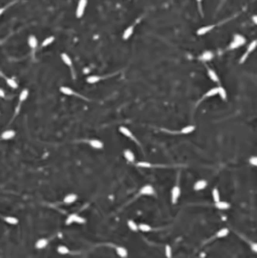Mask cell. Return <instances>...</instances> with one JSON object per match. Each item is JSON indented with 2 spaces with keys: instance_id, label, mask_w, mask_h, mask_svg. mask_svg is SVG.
<instances>
[{
  "instance_id": "1",
  "label": "cell",
  "mask_w": 257,
  "mask_h": 258,
  "mask_svg": "<svg viewBox=\"0 0 257 258\" xmlns=\"http://www.w3.org/2000/svg\"><path fill=\"white\" fill-rule=\"evenodd\" d=\"M246 42V38H244L243 35H241V34H235L234 38H233V41H231V44H230L229 46V50H236L238 49V47H242L243 44H244Z\"/></svg>"
},
{
  "instance_id": "2",
  "label": "cell",
  "mask_w": 257,
  "mask_h": 258,
  "mask_svg": "<svg viewBox=\"0 0 257 258\" xmlns=\"http://www.w3.org/2000/svg\"><path fill=\"white\" fill-rule=\"evenodd\" d=\"M87 4H88V0H79L78 5H77V9H76L77 18H81L84 15Z\"/></svg>"
},
{
  "instance_id": "3",
  "label": "cell",
  "mask_w": 257,
  "mask_h": 258,
  "mask_svg": "<svg viewBox=\"0 0 257 258\" xmlns=\"http://www.w3.org/2000/svg\"><path fill=\"white\" fill-rule=\"evenodd\" d=\"M256 46H257V41H256V39H255V41H253L251 42V44L248 46L247 50H246V52H245V54L242 55V57H241V58H240V64L245 63V61L248 58L249 55H250L251 52H252L253 50L256 49Z\"/></svg>"
},
{
  "instance_id": "4",
  "label": "cell",
  "mask_w": 257,
  "mask_h": 258,
  "mask_svg": "<svg viewBox=\"0 0 257 258\" xmlns=\"http://www.w3.org/2000/svg\"><path fill=\"white\" fill-rule=\"evenodd\" d=\"M139 195H141V196H154L155 195L154 188L150 185H145L139 190Z\"/></svg>"
},
{
  "instance_id": "5",
  "label": "cell",
  "mask_w": 257,
  "mask_h": 258,
  "mask_svg": "<svg viewBox=\"0 0 257 258\" xmlns=\"http://www.w3.org/2000/svg\"><path fill=\"white\" fill-rule=\"evenodd\" d=\"M171 203L176 204L177 201H179V197H181V188H179V185H176L174 187L171 189Z\"/></svg>"
},
{
  "instance_id": "6",
  "label": "cell",
  "mask_w": 257,
  "mask_h": 258,
  "mask_svg": "<svg viewBox=\"0 0 257 258\" xmlns=\"http://www.w3.org/2000/svg\"><path fill=\"white\" fill-rule=\"evenodd\" d=\"M119 131H120L121 133L124 135V136L130 138V139H132L133 141H135V143L139 144V142H138V140L136 139V137H135L134 135H133V133L131 132V130H129L128 128H127V127H125V126H120V127H119Z\"/></svg>"
},
{
  "instance_id": "7",
  "label": "cell",
  "mask_w": 257,
  "mask_h": 258,
  "mask_svg": "<svg viewBox=\"0 0 257 258\" xmlns=\"http://www.w3.org/2000/svg\"><path fill=\"white\" fill-rule=\"evenodd\" d=\"M15 135H16V132H15L14 130L8 129L2 132L1 135H0V138H1L2 140H10V139H12V138H14Z\"/></svg>"
},
{
  "instance_id": "8",
  "label": "cell",
  "mask_w": 257,
  "mask_h": 258,
  "mask_svg": "<svg viewBox=\"0 0 257 258\" xmlns=\"http://www.w3.org/2000/svg\"><path fill=\"white\" fill-rule=\"evenodd\" d=\"M28 95H30V92H28L27 89H23L22 91L20 92L19 94V97H18V107H17V110H16V113H18V110H19V107L20 105L22 104L24 101L27 99Z\"/></svg>"
},
{
  "instance_id": "9",
  "label": "cell",
  "mask_w": 257,
  "mask_h": 258,
  "mask_svg": "<svg viewBox=\"0 0 257 258\" xmlns=\"http://www.w3.org/2000/svg\"><path fill=\"white\" fill-rule=\"evenodd\" d=\"M61 58H62V61L64 62V64L65 65H67L69 68L72 70V72L74 73V70H73V61L72 58H71L70 57H69L68 54H66V52H63L62 55H61Z\"/></svg>"
},
{
  "instance_id": "10",
  "label": "cell",
  "mask_w": 257,
  "mask_h": 258,
  "mask_svg": "<svg viewBox=\"0 0 257 258\" xmlns=\"http://www.w3.org/2000/svg\"><path fill=\"white\" fill-rule=\"evenodd\" d=\"M134 24H132L130 26H128L125 30L123 31V34H122V38L124 39V41H127V39H129L132 36V34H133L134 33Z\"/></svg>"
},
{
  "instance_id": "11",
  "label": "cell",
  "mask_w": 257,
  "mask_h": 258,
  "mask_svg": "<svg viewBox=\"0 0 257 258\" xmlns=\"http://www.w3.org/2000/svg\"><path fill=\"white\" fill-rule=\"evenodd\" d=\"M60 91L63 93L64 95H67V96H78V97H81L79 94L74 91L73 89H71L70 87H66V86H62L60 88Z\"/></svg>"
},
{
  "instance_id": "12",
  "label": "cell",
  "mask_w": 257,
  "mask_h": 258,
  "mask_svg": "<svg viewBox=\"0 0 257 258\" xmlns=\"http://www.w3.org/2000/svg\"><path fill=\"white\" fill-rule=\"evenodd\" d=\"M207 186H208V183H207V180H197V182L195 183L194 190L197 191H202V190H204V189H206Z\"/></svg>"
},
{
  "instance_id": "13",
  "label": "cell",
  "mask_w": 257,
  "mask_h": 258,
  "mask_svg": "<svg viewBox=\"0 0 257 258\" xmlns=\"http://www.w3.org/2000/svg\"><path fill=\"white\" fill-rule=\"evenodd\" d=\"M207 73H208V76H209V78L211 79V81L215 82V83H217V84L220 83V79H219V77H218V75H217V73L215 71L212 70L211 68H207Z\"/></svg>"
},
{
  "instance_id": "14",
  "label": "cell",
  "mask_w": 257,
  "mask_h": 258,
  "mask_svg": "<svg viewBox=\"0 0 257 258\" xmlns=\"http://www.w3.org/2000/svg\"><path fill=\"white\" fill-rule=\"evenodd\" d=\"M214 27H215V25L203 26V27L199 28L198 30H197V34H198V35H204V34H207L208 33H210V31H211Z\"/></svg>"
},
{
  "instance_id": "15",
  "label": "cell",
  "mask_w": 257,
  "mask_h": 258,
  "mask_svg": "<svg viewBox=\"0 0 257 258\" xmlns=\"http://www.w3.org/2000/svg\"><path fill=\"white\" fill-rule=\"evenodd\" d=\"M116 253L118 254L119 257L121 258H126L127 256H128V252H127V250L125 247L123 246H116Z\"/></svg>"
},
{
  "instance_id": "16",
  "label": "cell",
  "mask_w": 257,
  "mask_h": 258,
  "mask_svg": "<svg viewBox=\"0 0 257 258\" xmlns=\"http://www.w3.org/2000/svg\"><path fill=\"white\" fill-rule=\"evenodd\" d=\"M49 244V240L46 238H41L35 242V248L36 249H44L46 248Z\"/></svg>"
},
{
  "instance_id": "17",
  "label": "cell",
  "mask_w": 257,
  "mask_h": 258,
  "mask_svg": "<svg viewBox=\"0 0 257 258\" xmlns=\"http://www.w3.org/2000/svg\"><path fill=\"white\" fill-rule=\"evenodd\" d=\"M27 44L31 50H35L36 47H38V38H36L34 35H30V38H28V39H27Z\"/></svg>"
},
{
  "instance_id": "18",
  "label": "cell",
  "mask_w": 257,
  "mask_h": 258,
  "mask_svg": "<svg viewBox=\"0 0 257 258\" xmlns=\"http://www.w3.org/2000/svg\"><path fill=\"white\" fill-rule=\"evenodd\" d=\"M123 155H124V157L126 158V160L129 161V163H134V161H135V155H134V153L132 152L130 149H125V150H124Z\"/></svg>"
},
{
  "instance_id": "19",
  "label": "cell",
  "mask_w": 257,
  "mask_h": 258,
  "mask_svg": "<svg viewBox=\"0 0 257 258\" xmlns=\"http://www.w3.org/2000/svg\"><path fill=\"white\" fill-rule=\"evenodd\" d=\"M89 144L95 149H101L103 147V142L99 139H91L89 141Z\"/></svg>"
},
{
  "instance_id": "20",
  "label": "cell",
  "mask_w": 257,
  "mask_h": 258,
  "mask_svg": "<svg viewBox=\"0 0 257 258\" xmlns=\"http://www.w3.org/2000/svg\"><path fill=\"white\" fill-rule=\"evenodd\" d=\"M77 199H78V196H77L76 194H69V195H67L64 198V203L72 204L74 202L77 201Z\"/></svg>"
},
{
  "instance_id": "21",
  "label": "cell",
  "mask_w": 257,
  "mask_h": 258,
  "mask_svg": "<svg viewBox=\"0 0 257 258\" xmlns=\"http://www.w3.org/2000/svg\"><path fill=\"white\" fill-rule=\"evenodd\" d=\"M214 58V54L212 52H210V50H206V52H203V55H201V60L204 61V62H209V61H211L212 58Z\"/></svg>"
},
{
  "instance_id": "22",
  "label": "cell",
  "mask_w": 257,
  "mask_h": 258,
  "mask_svg": "<svg viewBox=\"0 0 257 258\" xmlns=\"http://www.w3.org/2000/svg\"><path fill=\"white\" fill-rule=\"evenodd\" d=\"M215 206H216V208L219 209V210H228V209H230V207H231L229 203H227V202H223L221 200H220L219 202H217V203H215Z\"/></svg>"
},
{
  "instance_id": "23",
  "label": "cell",
  "mask_w": 257,
  "mask_h": 258,
  "mask_svg": "<svg viewBox=\"0 0 257 258\" xmlns=\"http://www.w3.org/2000/svg\"><path fill=\"white\" fill-rule=\"evenodd\" d=\"M218 95V87L212 88V89L209 90L208 92L206 93L205 95L203 96L202 99H206V98H210V97H214V96Z\"/></svg>"
},
{
  "instance_id": "24",
  "label": "cell",
  "mask_w": 257,
  "mask_h": 258,
  "mask_svg": "<svg viewBox=\"0 0 257 258\" xmlns=\"http://www.w3.org/2000/svg\"><path fill=\"white\" fill-rule=\"evenodd\" d=\"M3 220L7 223V224H9V225H17L18 222H19L17 218L12 217V216H6V217H4Z\"/></svg>"
},
{
  "instance_id": "25",
  "label": "cell",
  "mask_w": 257,
  "mask_h": 258,
  "mask_svg": "<svg viewBox=\"0 0 257 258\" xmlns=\"http://www.w3.org/2000/svg\"><path fill=\"white\" fill-rule=\"evenodd\" d=\"M101 80H102V77L96 76V75H92V76H89L88 78H87V83H89V84H96V83H98L99 81H101Z\"/></svg>"
},
{
  "instance_id": "26",
  "label": "cell",
  "mask_w": 257,
  "mask_h": 258,
  "mask_svg": "<svg viewBox=\"0 0 257 258\" xmlns=\"http://www.w3.org/2000/svg\"><path fill=\"white\" fill-rule=\"evenodd\" d=\"M194 130H196V127L194 126V125H188V126L184 127V128L179 131V133L181 134H190V133H192Z\"/></svg>"
},
{
  "instance_id": "27",
  "label": "cell",
  "mask_w": 257,
  "mask_h": 258,
  "mask_svg": "<svg viewBox=\"0 0 257 258\" xmlns=\"http://www.w3.org/2000/svg\"><path fill=\"white\" fill-rule=\"evenodd\" d=\"M127 226H128L129 229L131 231H133V232H137V231H138V225H137L133 220L127 221Z\"/></svg>"
},
{
  "instance_id": "28",
  "label": "cell",
  "mask_w": 257,
  "mask_h": 258,
  "mask_svg": "<svg viewBox=\"0 0 257 258\" xmlns=\"http://www.w3.org/2000/svg\"><path fill=\"white\" fill-rule=\"evenodd\" d=\"M57 251H58V253L61 254V255H66V254L70 253V249L65 245H60L57 248Z\"/></svg>"
},
{
  "instance_id": "29",
  "label": "cell",
  "mask_w": 257,
  "mask_h": 258,
  "mask_svg": "<svg viewBox=\"0 0 257 258\" xmlns=\"http://www.w3.org/2000/svg\"><path fill=\"white\" fill-rule=\"evenodd\" d=\"M77 217H78V214H77V213L71 214L70 216L67 218V220H66V225H71V224H73V223H76Z\"/></svg>"
},
{
  "instance_id": "30",
  "label": "cell",
  "mask_w": 257,
  "mask_h": 258,
  "mask_svg": "<svg viewBox=\"0 0 257 258\" xmlns=\"http://www.w3.org/2000/svg\"><path fill=\"white\" fill-rule=\"evenodd\" d=\"M228 234H229V230H228L227 228H222V229H220L218 232H217L216 237L217 238H223V237H226Z\"/></svg>"
},
{
  "instance_id": "31",
  "label": "cell",
  "mask_w": 257,
  "mask_h": 258,
  "mask_svg": "<svg viewBox=\"0 0 257 258\" xmlns=\"http://www.w3.org/2000/svg\"><path fill=\"white\" fill-rule=\"evenodd\" d=\"M5 80H6L7 85H8V86L11 88V89H17L18 84L16 83V81H15L14 79H12V78H5Z\"/></svg>"
},
{
  "instance_id": "32",
  "label": "cell",
  "mask_w": 257,
  "mask_h": 258,
  "mask_svg": "<svg viewBox=\"0 0 257 258\" xmlns=\"http://www.w3.org/2000/svg\"><path fill=\"white\" fill-rule=\"evenodd\" d=\"M138 230H140L141 232H150L152 229L149 225L145 224V223H141V224L138 225Z\"/></svg>"
},
{
  "instance_id": "33",
  "label": "cell",
  "mask_w": 257,
  "mask_h": 258,
  "mask_svg": "<svg viewBox=\"0 0 257 258\" xmlns=\"http://www.w3.org/2000/svg\"><path fill=\"white\" fill-rule=\"evenodd\" d=\"M54 41H55V36H52H52H49V38H44V41H42V44H41V47H47V46H49V44L54 42Z\"/></svg>"
},
{
  "instance_id": "34",
  "label": "cell",
  "mask_w": 257,
  "mask_h": 258,
  "mask_svg": "<svg viewBox=\"0 0 257 258\" xmlns=\"http://www.w3.org/2000/svg\"><path fill=\"white\" fill-rule=\"evenodd\" d=\"M212 197H213V200L215 203H217V202H219L220 200H221V198H220V193H219V190L218 189H214L213 191H212Z\"/></svg>"
},
{
  "instance_id": "35",
  "label": "cell",
  "mask_w": 257,
  "mask_h": 258,
  "mask_svg": "<svg viewBox=\"0 0 257 258\" xmlns=\"http://www.w3.org/2000/svg\"><path fill=\"white\" fill-rule=\"evenodd\" d=\"M218 94L223 100H227V92L223 87H221V86L218 87Z\"/></svg>"
},
{
  "instance_id": "36",
  "label": "cell",
  "mask_w": 257,
  "mask_h": 258,
  "mask_svg": "<svg viewBox=\"0 0 257 258\" xmlns=\"http://www.w3.org/2000/svg\"><path fill=\"white\" fill-rule=\"evenodd\" d=\"M136 166L139 167H147V169H149V167L152 166V164L150 163H147V161H138V163H136Z\"/></svg>"
},
{
  "instance_id": "37",
  "label": "cell",
  "mask_w": 257,
  "mask_h": 258,
  "mask_svg": "<svg viewBox=\"0 0 257 258\" xmlns=\"http://www.w3.org/2000/svg\"><path fill=\"white\" fill-rule=\"evenodd\" d=\"M165 255L168 258H171V256H173V250H171V247L169 245H165Z\"/></svg>"
},
{
  "instance_id": "38",
  "label": "cell",
  "mask_w": 257,
  "mask_h": 258,
  "mask_svg": "<svg viewBox=\"0 0 257 258\" xmlns=\"http://www.w3.org/2000/svg\"><path fill=\"white\" fill-rule=\"evenodd\" d=\"M249 163H250L251 166H257V157H256V156H252V157L249 159Z\"/></svg>"
},
{
  "instance_id": "39",
  "label": "cell",
  "mask_w": 257,
  "mask_h": 258,
  "mask_svg": "<svg viewBox=\"0 0 257 258\" xmlns=\"http://www.w3.org/2000/svg\"><path fill=\"white\" fill-rule=\"evenodd\" d=\"M0 98H5V91L2 88H0Z\"/></svg>"
},
{
  "instance_id": "40",
  "label": "cell",
  "mask_w": 257,
  "mask_h": 258,
  "mask_svg": "<svg viewBox=\"0 0 257 258\" xmlns=\"http://www.w3.org/2000/svg\"><path fill=\"white\" fill-rule=\"evenodd\" d=\"M197 2H198V5H199V9H200L201 13H202V0H197Z\"/></svg>"
},
{
  "instance_id": "41",
  "label": "cell",
  "mask_w": 257,
  "mask_h": 258,
  "mask_svg": "<svg viewBox=\"0 0 257 258\" xmlns=\"http://www.w3.org/2000/svg\"><path fill=\"white\" fill-rule=\"evenodd\" d=\"M5 10H6V7H1V8H0V16L3 14V12L5 11Z\"/></svg>"
},
{
  "instance_id": "42",
  "label": "cell",
  "mask_w": 257,
  "mask_h": 258,
  "mask_svg": "<svg viewBox=\"0 0 257 258\" xmlns=\"http://www.w3.org/2000/svg\"><path fill=\"white\" fill-rule=\"evenodd\" d=\"M256 246H257V245H256V243H253V244H252V250H253L254 252H256V251H257V247H256Z\"/></svg>"
},
{
  "instance_id": "43",
  "label": "cell",
  "mask_w": 257,
  "mask_h": 258,
  "mask_svg": "<svg viewBox=\"0 0 257 258\" xmlns=\"http://www.w3.org/2000/svg\"><path fill=\"white\" fill-rule=\"evenodd\" d=\"M252 20H253L254 24H256V23H257V17H256V15H254V16L252 17Z\"/></svg>"
}]
</instances>
